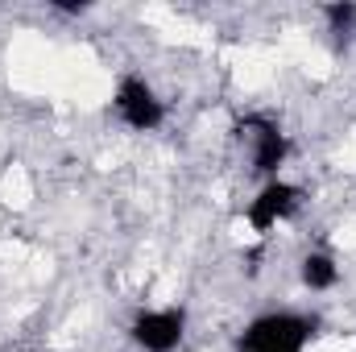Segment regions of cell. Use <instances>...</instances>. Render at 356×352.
Instances as JSON below:
<instances>
[{
	"mask_svg": "<svg viewBox=\"0 0 356 352\" xmlns=\"http://www.w3.org/2000/svg\"><path fill=\"white\" fill-rule=\"evenodd\" d=\"M315 340V319L302 311H266L245 323L236 352H307Z\"/></svg>",
	"mask_w": 356,
	"mask_h": 352,
	"instance_id": "6da1fadb",
	"label": "cell"
},
{
	"mask_svg": "<svg viewBox=\"0 0 356 352\" xmlns=\"http://www.w3.org/2000/svg\"><path fill=\"white\" fill-rule=\"evenodd\" d=\"M112 112L133 133H158L166 125V99L145 75H124L112 91Z\"/></svg>",
	"mask_w": 356,
	"mask_h": 352,
	"instance_id": "7a4b0ae2",
	"label": "cell"
},
{
	"mask_svg": "<svg viewBox=\"0 0 356 352\" xmlns=\"http://www.w3.org/2000/svg\"><path fill=\"white\" fill-rule=\"evenodd\" d=\"M302 207V186L290 182V178H266L257 186V195L249 199L245 207V224L257 232V237H269L277 224H286L294 211Z\"/></svg>",
	"mask_w": 356,
	"mask_h": 352,
	"instance_id": "3957f363",
	"label": "cell"
},
{
	"mask_svg": "<svg viewBox=\"0 0 356 352\" xmlns=\"http://www.w3.org/2000/svg\"><path fill=\"white\" fill-rule=\"evenodd\" d=\"M129 340L141 352H178L186 340V311L182 307H145L129 323Z\"/></svg>",
	"mask_w": 356,
	"mask_h": 352,
	"instance_id": "277c9868",
	"label": "cell"
},
{
	"mask_svg": "<svg viewBox=\"0 0 356 352\" xmlns=\"http://www.w3.org/2000/svg\"><path fill=\"white\" fill-rule=\"evenodd\" d=\"M241 133L249 137V162L261 178H282V166L290 162V133L273 116H245Z\"/></svg>",
	"mask_w": 356,
	"mask_h": 352,
	"instance_id": "5b68a950",
	"label": "cell"
},
{
	"mask_svg": "<svg viewBox=\"0 0 356 352\" xmlns=\"http://www.w3.org/2000/svg\"><path fill=\"white\" fill-rule=\"evenodd\" d=\"M298 278H302V286H307V290L323 294V290H336V282H340V265H336L332 253L311 249V253L298 262Z\"/></svg>",
	"mask_w": 356,
	"mask_h": 352,
	"instance_id": "8992f818",
	"label": "cell"
},
{
	"mask_svg": "<svg viewBox=\"0 0 356 352\" xmlns=\"http://www.w3.org/2000/svg\"><path fill=\"white\" fill-rule=\"evenodd\" d=\"M323 21L332 33H353L356 25V4L353 0H336V4H323Z\"/></svg>",
	"mask_w": 356,
	"mask_h": 352,
	"instance_id": "52a82bcc",
	"label": "cell"
}]
</instances>
